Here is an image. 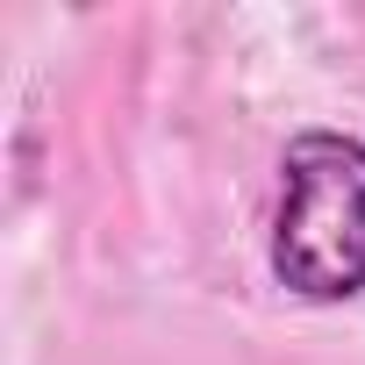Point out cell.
Segmentation results:
<instances>
[{"mask_svg": "<svg viewBox=\"0 0 365 365\" xmlns=\"http://www.w3.org/2000/svg\"><path fill=\"white\" fill-rule=\"evenodd\" d=\"M272 272L301 301L365 294V143L336 129H308L279 158V215H272Z\"/></svg>", "mask_w": 365, "mask_h": 365, "instance_id": "6da1fadb", "label": "cell"}]
</instances>
